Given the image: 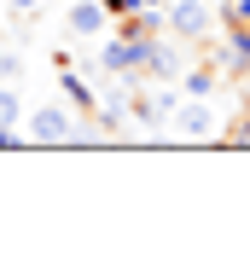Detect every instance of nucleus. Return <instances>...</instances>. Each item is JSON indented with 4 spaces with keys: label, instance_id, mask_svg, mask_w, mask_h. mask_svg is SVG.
I'll return each mask as SVG.
<instances>
[{
    "label": "nucleus",
    "instance_id": "1",
    "mask_svg": "<svg viewBox=\"0 0 250 256\" xmlns=\"http://www.w3.org/2000/svg\"><path fill=\"white\" fill-rule=\"evenodd\" d=\"M146 47H152V35H146V41H134V35H116V30H110V41L99 47V70H105V76H122V82H140Z\"/></svg>",
    "mask_w": 250,
    "mask_h": 256
},
{
    "label": "nucleus",
    "instance_id": "2",
    "mask_svg": "<svg viewBox=\"0 0 250 256\" xmlns=\"http://www.w3.org/2000/svg\"><path fill=\"white\" fill-rule=\"evenodd\" d=\"M76 122H82L76 105H35L30 111V140L35 146H70L76 140Z\"/></svg>",
    "mask_w": 250,
    "mask_h": 256
},
{
    "label": "nucleus",
    "instance_id": "3",
    "mask_svg": "<svg viewBox=\"0 0 250 256\" xmlns=\"http://www.w3.org/2000/svg\"><path fill=\"white\" fill-rule=\"evenodd\" d=\"M174 134L180 140H221V116L210 99H180V111H174Z\"/></svg>",
    "mask_w": 250,
    "mask_h": 256
},
{
    "label": "nucleus",
    "instance_id": "4",
    "mask_svg": "<svg viewBox=\"0 0 250 256\" xmlns=\"http://www.w3.org/2000/svg\"><path fill=\"white\" fill-rule=\"evenodd\" d=\"M163 24H169L174 41H204L210 35V6L204 0H169L163 6Z\"/></svg>",
    "mask_w": 250,
    "mask_h": 256
},
{
    "label": "nucleus",
    "instance_id": "5",
    "mask_svg": "<svg viewBox=\"0 0 250 256\" xmlns=\"http://www.w3.org/2000/svg\"><path fill=\"white\" fill-rule=\"evenodd\" d=\"M186 70V58H180V47H174V35L163 41V35H152V47H146V70H140V82H174Z\"/></svg>",
    "mask_w": 250,
    "mask_h": 256
},
{
    "label": "nucleus",
    "instance_id": "6",
    "mask_svg": "<svg viewBox=\"0 0 250 256\" xmlns=\"http://www.w3.org/2000/svg\"><path fill=\"white\" fill-rule=\"evenodd\" d=\"M221 82H227V76H221V64L204 52L198 64H186V70H180V94H186V99H216Z\"/></svg>",
    "mask_w": 250,
    "mask_h": 256
},
{
    "label": "nucleus",
    "instance_id": "7",
    "mask_svg": "<svg viewBox=\"0 0 250 256\" xmlns=\"http://www.w3.org/2000/svg\"><path fill=\"white\" fill-rule=\"evenodd\" d=\"M64 30L82 35V41H94V35H105V30H110V12L99 6V0H76V6L64 12Z\"/></svg>",
    "mask_w": 250,
    "mask_h": 256
},
{
    "label": "nucleus",
    "instance_id": "8",
    "mask_svg": "<svg viewBox=\"0 0 250 256\" xmlns=\"http://www.w3.org/2000/svg\"><path fill=\"white\" fill-rule=\"evenodd\" d=\"M58 88H64V99H70L82 116H99V94L76 76V70H70V58H64V52H58Z\"/></svg>",
    "mask_w": 250,
    "mask_h": 256
},
{
    "label": "nucleus",
    "instance_id": "9",
    "mask_svg": "<svg viewBox=\"0 0 250 256\" xmlns=\"http://www.w3.org/2000/svg\"><path fill=\"white\" fill-rule=\"evenodd\" d=\"M221 140H227V146H250V111H238L233 128H221Z\"/></svg>",
    "mask_w": 250,
    "mask_h": 256
},
{
    "label": "nucleus",
    "instance_id": "10",
    "mask_svg": "<svg viewBox=\"0 0 250 256\" xmlns=\"http://www.w3.org/2000/svg\"><path fill=\"white\" fill-rule=\"evenodd\" d=\"M0 122H18V94L12 88H0Z\"/></svg>",
    "mask_w": 250,
    "mask_h": 256
},
{
    "label": "nucleus",
    "instance_id": "11",
    "mask_svg": "<svg viewBox=\"0 0 250 256\" xmlns=\"http://www.w3.org/2000/svg\"><path fill=\"white\" fill-rule=\"evenodd\" d=\"M99 6H105L110 18H122V12H134V0H99Z\"/></svg>",
    "mask_w": 250,
    "mask_h": 256
},
{
    "label": "nucleus",
    "instance_id": "12",
    "mask_svg": "<svg viewBox=\"0 0 250 256\" xmlns=\"http://www.w3.org/2000/svg\"><path fill=\"white\" fill-rule=\"evenodd\" d=\"M6 6H12V12H24V18H30V12H41V0H6Z\"/></svg>",
    "mask_w": 250,
    "mask_h": 256
}]
</instances>
